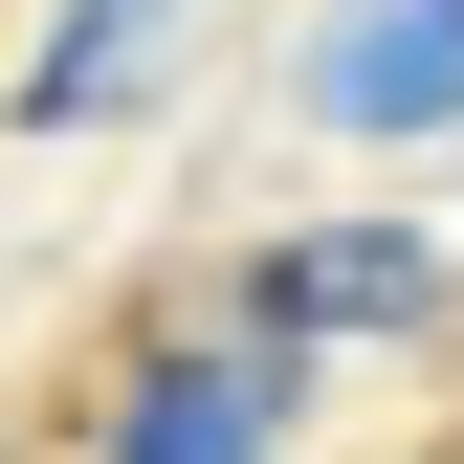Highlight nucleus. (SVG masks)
<instances>
[{"instance_id": "nucleus-3", "label": "nucleus", "mask_w": 464, "mask_h": 464, "mask_svg": "<svg viewBox=\"0 0 464 464\" xmlns=\"http://www.w3.org/2000/svg\"><path fill=\"white\" fill-rule=\"evenodd\" d=\"M266 420H287V354L221 332V354H155L111 398V464H266Z\"/></svg>"}, {"instance_id": "nucleus-2", "label": "nucleus", "mask_w": 464, "mask_h": 464, "mask_svg": "<svg viewBox=\"0 0 464 464\" xmlns=\"http://www.w3.org/2000/svg\"><path fill=\"white\" fill-rule=\"evenodd\" d=\"M310 111L332 133H464V0H332L310 23Z\"/></svg>"}, {"instance_id": "nucleus-1", "label": "nucleus", "mask_w": 464, "mask_h": 464, "mask_svg": "<svg viewBox=\"0 0 464 464\" xmlns=\"http://www.w3.org/2000/svg\"><path fill=\"white\" fill-rule=\"evenodd\" d=\"M420 310H442V244H420V221H310V244H266V287H244L266 354H310V332H420Z\"/></svg>"}, {"instance_id": "nucleus-4", "label": "nucleus", "mask_w": 464, "mask_h": 464, "mask_svg": "<svg viewBox=\"0 0 464 464\" xmlns=\"http://www.w3.org/2000/svg\"><path fill=\"white\" fill-rule=\"evenodd\" d=\"M155 44H178V0H67V23L23 44V133H89V111L155 89Z\"/></svg>"}]
</instances>
